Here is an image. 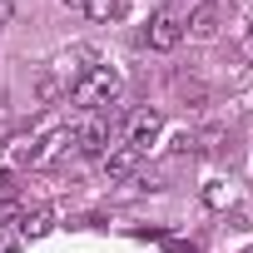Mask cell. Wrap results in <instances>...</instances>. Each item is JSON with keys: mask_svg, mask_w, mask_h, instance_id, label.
<instances>
[{"mask_svg": "<svg viewBox=\"0 0 253 253\" xmlns=\"http://www.w3.org/2000/svg\"><path fill=\"white\" fill-rule=\"evenodd\" d=\"M119 70L114 65H89L75 84H70V104H80V109H104V104H114V94H119Z\"/></svg>", "mask_w": 253, "mask_h": 253, "instance_id": "obj_1", "label": "cell"}, {"mask_svg": "<svg viewBox=\"0 0 253 253\" xmlns=\"http://www.w3.org/2000/svg\"><path fill=\"white\" fill-rule=\"evenodd\" d=\"M124 134H129V149H139V154H144V149L164 134V114H159V109H134V114H129V124H124Z\"/></svg>", "mask_w": 253, "mask_h": 253, "instance_id": "obj_2", "label": "cell"}, {"mask_svg": "<svg viewBox=\"0 0 253 253\" xmlns=\"http://www.w3.org/2000/svg\"><path fill=\"white\" fill-rule=\"evenodd\" d=\"M75 149L84 154V159H104V149H109V124L94 114V119H84L80 129H75Z\"/></svg>", "mask_w": 253, "mask_h": 253, "instance_id": "obj_3", "label": "cell"}, {"mask_svg": "<svg viewBox=\"0 0 253 253\" xmlns=\"http://www.w3.org/2000/svg\"><path fill=\"white\" fill-rule=\"evenodd\" d=\"M179 40H184V20L174 10H159L149 20V50H179Z\"/></svg>", "mask_w": 253, "mask_h": 253, "instance_id": "obj_4", "label": "cell"}, {"mask_svg": "<svg viewBox=\"0 0 253 253\" xmlns=\"http://www.w3.org/2000/svg\"><path fill=\"white\" fill-rule=\"evenodd\" d=\"M65 144H75V134H70V129H50V134H45V139H40L35 149H25L20 159H25L30 169H45V164H50V159H55V154H60Z\"/></svg>", "mask_w": 253, "mask_h": 253, "instance_id": "obj_5", "label": "cell"}, {"mask_svg": "<svg viewBox=\"0 0 253 253\" xmlns=\"http://www.w3.org/2000/svg\"><path fill=\"white\" fill-rule=\"evenodd\" d=\"M104 174L109 179H129L134 169H139V149H129V144H119V149H104Z\"/></svg>", "mask_w": 253, "mask_h": 253, "instance_id": "obj_6", "label": "cell"}, {"mask_svg": "<svg viewBox=\"0 0 253 253\" xmlns=\"http://www.w3.org/2000/svg\"><path fill=\"white\" fill-rule=\"evenodd\" d=\"M129 5H134V0H84V15L94 20V25H114V20H124V15H129Z\"/></svg>", "mask_w": 253, "mask_h": 253, "instance_id": "obj_7", "label": "cell"}, {"mask_svg": "<svg viewBox=\"0 0 253 253\" xmlns=\"http://www.w3.org/2000/svg\"><path fill=\"white\" fill-rule=\"evenodd\" d=\"M184 30H189V35H199V40H209V35L218 30V10H213V5H199V10L189 15V25H184Z\"/></svg>", "mask_w": 253, "mask_h": 253, "instance_id": "obj_8", "label": "cell"}, {"mask_svg": "<svg viewBox=\"0 0 253 253\" xmlns=\"http://www.w3.org/2000/svg\"><path fill=\"white\" fill-rule=\"evenodd\" d=\"M40 233H50V213L40 209V213H30L25 223H20V238H40Z\"/></svg>", "mask_w": 253, "mask_h": 253, "instance_id": "obj_9", "label": "cell"}, {"mask_svg": "<svg viewBox=\"0 0 253 253\" xmlns=\"http://www.w3.org/2000/svg\"><path fill=\"white\" fill-rule=\"evenodd\" d=\"M0 253H20V228L0 223Z\"/></svg>", "mask_w": 253, "mask_h": 253, "instance_id": "obj_10", "label": "cell"}, {"mask_svg": "<svg viewBox=\"0 0 253 253\" xmlns=\"http://www.w3.org/2000/svg\"><path fill=\"white\" fill-rule=\"evenodd\" d=\"M10 20V0H0V25H5Z\"/></svg>", "mask_w": 253, "mask_h": 253, "instance_id": "obj_11", "label": "cell"}, {"mask_svg": "<svg viewBox=\"0 0 253 253\" xmlns=\"http://www.w3.org/2000/svg\"><path fill=\"white\" fill-rule=\"evenodd\" d=\"M65 5H84V0H65Z\"/></svg>", "mask_w": 253, "mask_h": 253, "instance_id": "obj_12", "label": "cell"}, {"mask_svg": "<svg viewBox=\"0 0 253 253\" xmlns=\"http://www.w3.org/2000/svg\"><path fill=\"white\" fill-rule=\"evenodd\" d=\"M248 50H253V30H248Z\"/></svg>", "mask_w": 253, "mask_h": 253, "instance_id": "obj_13", "label": "cell"}, {"mask_svg": "<svg viewBox=\"0 0 253 253\" xmlns=\"http://www.w3.org/2000/svg\"><path fill=\"white\" fill-rule=\"evenodd\" d=\"M248 253H253V248H248Z\"/></svg>", "mask_w": 253, "mask_h": 253, "instance_id": "obj_14", "label": "cell"}]
</instances>
